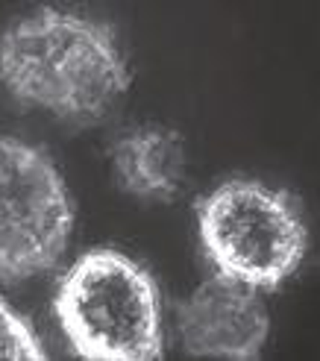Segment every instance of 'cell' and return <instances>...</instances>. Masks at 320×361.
Segmentation results:
<instances>
[{
  "instance_id": "cell-7",
  "label": "cell",
  "mask_w": 320,
  "mask_h": 361,
  "mask_svg": "<svg viewBox=\"0 0 320 361\" xmlns=\"http://www.w3.org/2000/svg\"><path fill=\"white\" fill-rule=\"evenodd\" d=\"M44 350L35 332L0 300V361H42Z\"/></svg>"
},
{
  "instance_id": "cell-1",
  "label": "cell",
  "mask_w": 320,
  "mask_h": 361,
  "mask_svg": "<svg viewBox=\"0 0 320 361\" xmlns=\"http://www.w3.org/2000/svg\"><path fill=\"white\" fill-rule=\"evenodd\" d=\"M0 80L27 106L70 123H94L123 97L130 71L106 24L39 9L0 35Z\"/></svg>"
},
{
  "instance_id": "cell-2",
  "label": "cell",
  "mask_w": 320,
  "mask_h": 361,
  "mask_svg": "<svg viewBox=\"0 0 320 361\" xmlns=\"http://www.w3.org/2000/svg\"><path fill=\"white\" fill-rule=\"evenodd\" d=\"M56 314L82 358L150 361L162 355L156 282L118 250H92L68 270L56 294Z\"/></svg>"
},
{
  "instance_id": "cell-5",
  "label": "cell",
  "mask_w": 320,
  "mask_h": 361,
  "mask_svg": "<svg viewBox=\"0 0 320 361\" xmlns=\"http://www.w3.org/2000/svg\"><path fill=\"white\" fill-rule=\"evenodd\" d=\"M180 338L188 353L209 358H256L268 341V312L256 288L218 276L180 305Z\"/></svg>"
},
{
  "instance_id": "cell-6",
  "label": "cell",
  "mask_w": 320,
  "mask_h": 361,
  "mask_svg": "<svg viewBox=\"0 0 320 361\" xmlns=\"http://www.w3.org/2000/svg\"><path fill=\"white\" fill-rule=\"evenodd\" d=\"M115 173L135 197L168 200L183 188L185 144L168 126H138L115 144Z\"/></svg>"
},
{
  "instance_id": "cell-3",
  "label": "cell",
  "mask_w": 320,
  "mask_h": 361,
  "mask_svg": "<svg viewBox=\"0 0 320 361\" xmlns=\"http://www.w3.org/2000/svg\"><path fill=\"white\" fill-rule=\"evenodd\" d=\"M200 238L221 276L250 288L285 282L306 250V229L285 191L256 179H229L197 212Z\"/></svg>"
},
{
  "instance_id": "cell-4",
  "label": "cell",
  "mask_w": 320,
  "mask_h": 361,
  "mask_svg": "<svg viewBox=\"0 0 320 361\" xmlns=\"http://www.w3.org/2000/svg\"><path fill=\"white\" fill-rule=\"evenodd\" d=\"M74 212L59 171L27 141L0 135V276L27 279L62 259Z\"/></svg>"
}]
</instances>
